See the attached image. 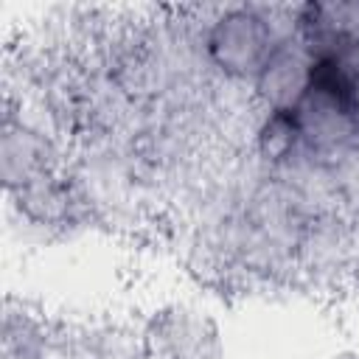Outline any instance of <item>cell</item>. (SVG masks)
<instances>
[{
  "label": "cell",
  "mask_w": 359,
  "mask_h": 359,
  "mask_svg": "<svg viewBox=\"0 0 359 359\" xmlns=\"http://www.w3.org/2000/svg\"><path fill=\"white\" fill-rule=\"evenodd\" d=\"M278 42L272 39V28L250 14V11H233L227 14L210 39V50L216 62L238 76H261L272 56L278 53Z\"/></svg>",
  "instance_id": "6da1fadb"
}]
</instances>
